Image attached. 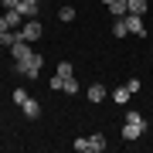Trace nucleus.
<instances>
[{"mask_svg": "<svg viewBox=\"0 0 153 153\" xmlns=\"http://www.w3.org/2000/svg\"><path fill=\"white\" fill-rule=\"evenodd\" d=\"M71 146H75L78 153H88V136H78L75 143H71Z\"/></svg>", "mask_w": 153, "mask_h": 153, "instance_id": "f3484780", "label": "nucleus"}, {"mask_svg": "<svg viewBox=\"0 0 153 153\" xmlns=\"http://www.w3.org/2000/svg\"><path fill=\"white\" fill-rule=\"evenodd\" d=\"M129 95H133V92H129L126 85H123V88H116V92H112V99H116L119 105H126V102H129Z\"/></svg>", "mask_w": 153, "mask_h": 153, "instance_id": "ddd939ff", "label": "nucleus"}, {"mask_svg": "<svg viewBox=\"0 0 153 153\" xmlns=\"http://www.w3.org/2000/svg\"><path fill=\"white\" fill-rule=\"evenodd\" d=\"M88 99H92V102H102V99H105V88L99 85V82H95V85H88Z\"/></svg>", "mask_w": 153, "mask_h": 153, "instance_id": "9b49d317", "label": "nucleus"}, {"mask_svg": "<svg viewBox=\"0 0 153 153\" xmlns=\"http://www.w3.org/2000/svg\"><path fill=\"white\" fill-rule=\"evenodd\" d=\"M58 75H61V78H68V75H75V71H71L68 61H58Z\"/></svg>", "mask_w": 153, "mask_h": 153, "instance_id": "a211bd4d", "label": "nucleus"}, {"mask_svg": "<svg viewBox=\"0 0 153 153\" xmlns=\"http://www.w3.org/2000/svg\"><path fill=\"white\" fill-rule=\"evenodd\" d=\"M4 21H7V27H10V31H21V10H17V7L4 10Z\"/></svg>", "mask_w": 153, "mask_h": 153, "instance_id": "423d86ee", "label": "nucleus"}, {"mask_svg": "<svg viewBox=\"0 0 153 153\" xmlns=\"http://www.w3.org/2000/svg\"><path fill=\"white\" fill-rule=\"evenodd\" d=\"M10 55H14V65H17V61H24V58H27V55H31V44H27V41H21V38H17V41L10 44Z\"/></svg>", "mask_w": 153, "mask_h": 153, "instance_id": "20e7f679", "label": "nucleus"}, {"mask_svg": "<svg viewBox=\"0 0 153 153\" xmlns=\"http://www.w3.org/2000/svg\"><path fill=\"white\" fill-rule=\"evenodd\" d=\"M102 150H105V136H102V133L88 136V153H102Z\"/></svg>", "mask_w": 153, "mask_h": 153, "instance_id": "6e6552de", "label": "nucleus"}, {"mask_svg": "<svg viewBox=\"0 0 153 153\" xmlns=\"http://www.w3.org/2000/svg\"><path fill=\"white\" fill-rule=\"evenodd\" d=\"M126 4H129V14H140V17L150 10V4H146V0H126Z\"/></svg>", "mask_w": 153, "mask_h": 153, "instance_id": "9d476101", "label": "nucleus"}, {"mask_svg": "<svg viewBox=\"0 0 153 153\" xmlns=\"http://www.w3.org/2000/svg\"><path fill=\"white\" fill-rule=\"evenodd\" d=\"M41 55H38V51H31V55L27 58H24V61H17V75H24V78H38V71H41Z\"/></svg>", "mask_w": 153, "mask_h": 153, "instance_id": "f03ea898", "label": "nucleus"}, {"mask_svg": "<svg viewBox=\"0 0 153 153\" xmlns=\"http://www.w3.org/2000/svg\"><path fill=\"white\" fill-rule=\"evenodd\" d=\"M4 31H10V27H7V21H4V17H0V34H4Z\"/></svg>", "mask_w": 153, "mask_h": 153, "instance_id": "412c9836", "label": "nucleus"}, {"mask_svg": "<svg viewBox=\"0 0 153 153\" xmlns=\"http://www.w3.org/2000/svg\"><path fill=\"white\" fill-rule=\"evenodd\" d=\"M102 4H105V7H109V4H112V0H102Z\"/></svg>", "mask_w": 153, "mask_h": 153, "instance_id": "5701e85b", "label": "nucleus"}, {"mask_svg": "<svg viewBox=\"0 0 153 153\" xmlns=\"http://www.w3.org/2000/svg\"><path fill=\"white\" fill-rule=\"evenodd\" d=\"M17 38H21L17 31H4V34H0V44H7V48H10V44H14Z\"/></svg>", "mask_w": 153, "mask_h": 153, "instance_id": "2eb2a0df", "label": "nucleus"}, {"mask_svg": "<svg viewBox=\"0 0 153 153\" xmlns=\"http://www.w3.org/2000/svg\"><path fill=\"white\" fill-rule=\"evenodd\" d=\"M17 34H21V41H27V44L38 41L41 34H44V31H41V21H38V17H31L27 24H21V31H17Z\"/></svg>", "mask_w": 153, "mask_h": 153, "instance_id": "7ed1b4c3", "label": "nucleus"}, {"mask_svg": "<svg viewBox=\"0 0 153 153\" xmlns=\"http://www.w3.org/2000/svg\"><path fill=\"white\" fill-rule=\"evenodd\" d=\"M61 92L75 95V92H78V78H75V75H68V78H65V85H61Z\"/></svg>", "mask_w": 153, "mask_h": 153, "instance_id": "f8f14e48", "label": "nucleus"}, {"mask_svg": "<svg viewBox=\"0 0 153 153\" xmlns=\"http://www.w3.org/2000/svg\"><path fill=\"white\" fill-rule=\"evenodd\" d=\"M109 14L112 17H126V14H129V4H126V0H112V4H109Z\"/></svg>", "mask_w": 153, "mask_h": 153, "instance_id": "1a4fd4ad", "label": "nucleus"}, {"mask_svg": "<svg viewBox=\"0 0 153 153\" xmlns=\"http://www.w3.org/2000/svg\"><path fill=\"white\" fill-rule=\"evenodd\" d=\"M21 4H34V7H38V4H41V0H21Z\"/></svg>", "mask_w": 153, "mask_h": 153, "instance_id": "4be33fe9", "label": "nucleus"}, {"mask_svg": "<svg viewBox=\"0 0 153 153\" xmlns=\"http://www.w3.org/2000/svg\"><path fill=\"white\" fill-rule=\"evenodd\" d=\"M58 17H61V21H75V7H61V10H58Z\"/></svg>", "mask_w": 153, "mask_h": 153, "instance_id": "dca6fc26", "label": "nucleus"}, {"mask_svg": "<svg viewBox=\"0 0 153 153\" xmlns=\"http://www.w3.org/2000/svg\"><path fill=\"white\" fill-rule=\"evenodd\" d=\"M112 34H116V38H126V34H129V31H126V21H123V17H116V24H112Z\"/></svg>", "mask_w": 153, "mask_h": 153, "instance_id": "4468645a", "label": "nucleus"}, {"mask_svg": "<svg viewBox=\"0 0 153 153\" xmlns=\"http://www.w3.org/2000/svg\"><path fill=\"white\" fill-rule=\"evenodd\" d=\"M24 99H27V92H24V88H14V102H17V105H21V102H24Z\"/></svg>", "mask_w": 153, "mask_h": 153, "instance_id": "6ab92c4d", "label": "nucleus"}, {"mask_svg": "<svg viewBox=\"0 0 153 153\" xmlns=\"http://www.w3.org/2000/svg\"><path fill=\"white\" fill-rule=\"evenodd\" d=\"M143 129H146V119H143V112H126V123H123V140H140Z\"/></svg>", "mask_w": 153, "mask_h": 153, "instance_id": "f257e3e1", "label": "nucleus"}, {"mask_svg": "<svg viewBox=\"0 0 153 153\" xmlns=\"http://www.w3.org/2000/svg\"><path fill=\"white\" fill-rule=\"evenodd\" d=\"M123 21H126V31H129V34H143V21H140V14H126Z\"/></svg>", "mask_w": 153, "mask_h": 153, "instance_id": "0eeeda50", "label": "nucleus"}, {"mask_svg": "<svg viewBox=\"0 0 153 153\" xmlns=\"http://www.w3.org/2000/svg\"><path fill=\"white\" fill-rule=\"evenodd\" d=\"M17 4H21V0H4V7H7V10H10V7H17Z\"/></svg>", "mask_w": 153, "mask_h": 153, "instance_id": "aec40b11", "label": "nucleus"}, {"mask_svg": "<svg viewBox=\"0 0 153 153\" xmlns=\"http://www.w3.org/2000/svg\"><path fill=\"white\" fill-rule=\"evenodd\" d=\"M21 112L24 116H27V119H38V116H41V102H38V99H24V102H21Z\"/></svg>", "mask_w": 153, "mask_h": 153, "instance_id": "39448f33", "label": "nucleus"}]
</instances>
